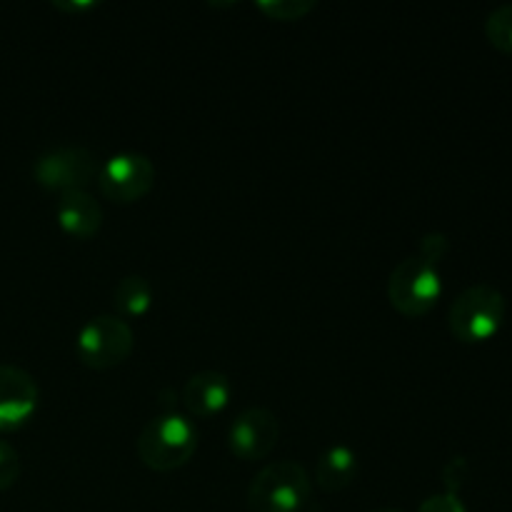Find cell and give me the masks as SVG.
I'll list each match as a JSON object with an SVG mask.
<instances>
[{"label":"cell","instance_id":"1","mask_svg":"<svg viewBox=\"0 0 512 512\" xmlns=\"http://www.w3.org/2000/svg\"><path fill=\"white\" fill-rule=\"evenodd\" d=\"M198 450V430L185 415L163 413L148 420L135 440L140 463L153 473H173L185 468Z\"/></svg>","mask_w":512,"mask_h":512},{"label":"cell","instance_id":"2","mask_svg":"<svg viewBox=\"0 0 512 512\" xmlns=\"http://www.w3.org/2000/svg\"><path fill=\"white\" fill-rule=\"evenodd\" d=\"M313 493L308 470L295 460L270 463L250 480L245 505L248 512H300Z\"/></svg>","mask_w":512,"mask_h":512},{"label":"cell","instance_id":"3","mask_svg":"<svg viewBox=\"0 0 512 512\" xmlns=\"http://www.w3.org/2000/svg\"><path fill=\"white\" fill-rule=\"evenodd\" d=\"M508 315L505 295L493 285H470L453 300L448 313L450 333L465 345L488 343L500 333Z\"/></svg>","mask_w":512,"mask_h":512},{"label":"cell","instance_id":"4","mask_svg":"<svg viewBox=\"0 0 512 512\" xmlns=\"http://www.w3.org/2000/svg\"><path fill=\"white\" fill-rule=\"evenodd\" d=\"M443 295V275L438 265L420 255L400 260L388 278V300L405 318H423Z\"/></svg>","mask_w":512,"mask_h":512},{"label":"cell","instance_id":"5","mask_svg":"<svg viewBox=\"0 0 512 512\" xmlns=\"http://www.w3.org/2000/svg\"><path fill=\"white\" fill-rule=\"evenodd\" d=\"M133 348V328L128 325V320L118 318V315L90 318L80 328L78 340H75V353H78L80 363L98 373L120 368L133 355Z\"/></svg>","mask_w":512,"mask_h":512},{"label":"cell","instance_id":"6","mask_svg":"<svg viewBox=\"0 0 512 512\" xmlns=\"http://www.w3.org/2000/svg\"><path fill=\"white\" fill-rule=\"evenodd\" d=\"M100 163L93 150L83 145H58L40 155L33 165V178L50 193H75L88 190L98 180Z\"/></svg>","mask_w":512,"mask_h":512},{"label":"cell","instance_id":"7","mask_svg":"<svg viewBox=\"0 0 512 512\" xmlns=\"http://www.w3.org/2000/svg\"><path fill=\"white\" fill-rule=\"evenodd\" d=\"M98 190L105 200L133 205L143 200L155 185V165L143 153H118L100 165Z\"/></svg>","mask_w":512,"mask_h":512},{"label":"cell","instance_id":"8","mask_svg":"<svg viewBox=\"0 0 512 512\" xmlns=\"http://www.w3.org/2000/svg\"><path fill=\"white\" fill-rule=\"evenodd\" d=\"M280 440V420L268 408H248L228 430V448L245 463L265 460Z\"/></svg>","mask_w":512,"mask_h":512},{"label":"cell","instance_id":"9","mask_svg":"<svg viewBox=\"0 0 512 512\" xmlns=\"http://www.w3.org/2000/svg\"><path fill=\"white\" fill-rule=\"evenodd\" d=\"M40 388L28 370L0 363V433H10L28 423L38 410Z\"/></svg>","mask_w":512,"mask_h":512},{"label":"cell","instance_id":"10","mask_svg":"<svg viewBox=\"0 0 512 512\" xmlns=\"http://www.w3.org/2000/svg\"><path fill=\"white\" fill-rule=\"evenodd\" d=\"M233 398V385L228 375L218 370H203V373L190 375L183 388V405L195 418H213L228 408Z\"/></svg>","mask_w":512,"mask_h":512},{"label":"cell","instance_id":"11","mask_svg":"<svg viewBox=\"0 0 512 512\" xmlns=\"http://www.w3.org/2000/svg\"><path fill=\"white\" fill-rule=\"evenodd\" d=\"M60 230L70 238L90 240L103 228V208L88 190H75V193L60 195L58 208H55Z\"/></svg>","mask_w":512,"mask_h":512},{"label":"cell","instance_id":"12","mask_svg":"<svg viewBox=\"0 0 512 512\" xmlns=\"http://www.w3.org/2000/svg\"><path fill=\"white\" fill-rule=\"evenodd\" d=\"M358 478V455L348 445H333L315 465V485L323 493H343Z\"/></svg>","mask_w":512,"mask_h":512},{"label":"cell","instance_id":"13","mask_svg":"<svg viewBox=\"0 0 512 512\" xmlns=\"http://www.w3.org/2000/svg\"><path fill=\"white\" fill-rule=\"evenodd\" d=\"M113 305L118 318H143L153 305V288L143 275H125L115 285Z\"/></svg>","mask_w":512,"mask_h":512},{"label":"cell","instance_id":"14","mask_svg":"<svg viewBox=\"0 0 512 512\" xmlns=\"http://www.w3.org/2000/svg\"><path fill=\"white\" fill-rule=\"evenodd\" d=\"M485 35L495 50L512 55V3L490 10L485 20Z\"/></svg>","mask_w":512,"mask_h":512},{"label":"cell","instance_id":"15","mask_svg":"<svg viewBox=\"0 0 512 512\" xmlns=\"http://www.w3.org/2000/svg\"><path fill=\"white\" fill-rule=\"evenodd\" d=\"M315 8H318L315 0H260L258 3L260 13L278 23H298Z\"/></svg>","mask_w":512,"mask_h":512},{"label":"cell","instance_id":"16","mask_svg":"<svg viewBox=\"0 0 512 512\" xmlns=\"http://www.w3.org/2000/svg\"><path fill=\"white\" fill-rule=\"evenodd\" d=\"M20 478V455L10 443L0 440V493L13 488Z\"/></svg>","mask_w":512,"mask_h":512},{"label":"cell","instance_id":"17","mask_svg":"<svg viewBox=\"0 0 512 512\" xmlns=\"http://www.w3.org/2000/svg\"><path fill=\"white\" fill-rule=\"evenodd\" d=\"M470 478V463L465 458H450L448 463L443 465V485L445 493H455L458 495L463 490V485L468 483Z\"/></svg>","mask_w":512,"mask_h":512},{"label":"cell","instance_id":"18","mask_svg":"<svg viewBox=\"0 0 512 512\" xmlns=\"http://www.w3.org/2000/svg\"><path fill=\"white\" fill-rule=\"evenodd\" d=\"M448 250H450L448 235L438 233V230H430V233H425L423 240H420L418 255L423 260H428V263L438 265L440 260H443L445 255H448Z\"/></svg>","mask_w":512,"mask_h":512},{"label":"cell","instance_id":"19","mask_svg":"<svg viewBox=\"0 0 512 512\" xmlns=\"http://www.w3.org/2000/svg\"><path fill=\"white\" fill-rule=\"evenodd\" d=\"M418 512H468L465 503L460 500V495L455 493H438V495H430L420 503Z\"/></svg>","mask_w":512,"mask_h":512},{"label":"cell","instance_id":"20","mask_svg":"<svg viewBox=\"0 0 512 512\" xmlns=\"http://www.w3.org/2000/svg\"><path fill=\"white\" fill-rule=\"evenodd\" d=\"M98 3H53V8L65 10V13H80V10H90Z\"/></svg>","mask_w":512,"mask_h":512},{"label":"cell","instance_id":"21","mask_svg":"<svg viewBox=\"0 0 512 512\" xmlns=\"http://www.w3.org/2000/svg\"><path fill=\"white\" fill-rule=\"evenodd\" d=\"M373 512H403V510H395V508H378V510H373Z\"/></svg>","mask_w":512,"mask_h":512}]
</instances>
